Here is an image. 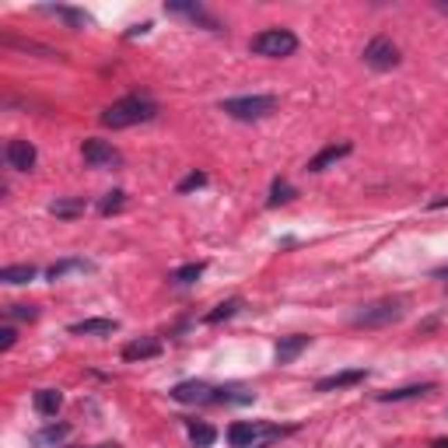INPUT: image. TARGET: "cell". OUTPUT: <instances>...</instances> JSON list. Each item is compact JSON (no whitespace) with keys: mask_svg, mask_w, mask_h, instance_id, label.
Returning <instances> with one entry per match:
<instances>
[{"mask_svg":"<svg viewBox=\"0 0 448 448\" xmlns=\"http://www.w3.org/2000/svg\"><path fill=\"white\" fill-rule=\"evenodd\" d=\"M221 112H228L232 120H242V123H256V120H266L270 112H277V95L224 98V102H221Z\"/></svg>","mask_w":448,"mask_h":448,"instance_id":"cell-2","label":"cell"},{"mask_svg":"<svg viewBox=\"0 0 448 448\" xmlns=\"http://www.w3.org/2000/svg\"><path fill=\"white\" fill-rule=\"evenodd\" d=\"M4 158H8V165L15 168V172H32L35 161H39V151H35V144H28V140L15 137V140H8Z\"/></svg>","mask_w":448,"mask_h":448,"instance_id":"cell-8","label":"cell"},{"mask_svg":"<svg viewBox=\"0 0 448 448\" xmlns=\"http://www.w3.org/2000/svg\"><path fill=\"white\" fill-rule=\"evenodd\" d=\"M277 434H280V427H273V424L239 420V424L228 427V445H232V448H252L256 441H263V438H277Z\"/></svg>","mask_w":448,"mask_h":448,"instance_id":"cell-6","label":"cell"},{"mask_svg":"<svg viewBox=\"0 0 448 448\" xmlns=\"http://www.w3.org/2000/svg\"><path fill=\"white\" fill-rule=\"evenodd\" d=\"M434 448H448V441H445V438H441V441H434Z\"/></svg>","mask_w":448,"mask_h":448,"instance_id":"cell-35","label":"cell"},{"mask_svg":"<svg viewBox=\"0 0 448 448\" xmlns=\"http://www.w3.org/2000/svg\"><path fill=\"white\" fill-rule=\"evenodd\" d=\"M214 396H217V389H210L207 382H196V378L179 382L172 389V400L176 403H214Z\"/></svg>","mask_w":448,"mask_h":448,"instance_id":"cell-10","label":"cell"},{"mask_svg":"<svg viewBox=\"0 0 448 448\" xmlns=\"http://www.w3.org/2000/svg\"><path fill=\"white\" fill-rule=\"evenodd\" d=\"M81 154H84V165L88 168H116L120 161H123V154L112 147L109 140H84V147H81Z\"/></svg>","mask_w":448,"mask_h":448,"instance_id":"cell-7","label":"cell"},{"mask_svg":"<svg viewBox=\"0 0 448 448\" xmlns=\"http://www.w3.org/2000/svg\"><path fill=\"white\" fill-rule=\"evenodd\" d=\"M84 210H88L84 196H64V200H53V203H49V214H53V217H64V221L81 217Z\"/></svg>","mask_w":448,"mask_h":448,"instance_id":"cell-18","label":"cell"},{"mask_svg":"<svg viewBox=\"0 0 448 448\" xmlns=\"http://www.w3.org/2000/svg\"><path fill=\"white\" fill-rule=\"evenodd\" d=\"M0 280L4 284H28V280H35V266H28V263H21V266H4L0 270Z\"/></svg>","mask_w":448,"mask_h":448,"instance_id":"cell-21","label":"cell"},{"mask_svg":"<svg viewBox=\"0 0 448 448\" xmlns=\"http://www.w3.org/2000/svg\"><path fill=\"white\" fill-rule=\"evenodd\" d=\"M165 11H168V15H183V18H189V21L210 28V32H221V21H217L214 15H207L203 4H193V0H168Z\"/></svg>","mask_w":448,"mask_h":448,"instance_id":"cell-9","label":"cell"},{"mask_svg":"<svg viewBox=\"0 0 448 448\" xmlns=\"http://www.w3.org/2000/svg\"><path fill=\"white\" fill-rule=\"evenodd\" d=\"M295 200V186L284 183V179H277L273 189H270V207H280V203H291Z\"/></svg>","mask_w":448,"mask_h":448,"instance_id":"cell-26","label":"cell"},{"mask_svg":"<svg viewBox=\"0 0 448 448\" xmlns=\"http://www.w3.org/2000/svg\"><path fill=\"white\" fill-rule=\"evenodd\" d=\"M15 340H18V333H15L11 326L0 329V351H11V347H15Z\"/></svg>","mask_w":448,"mask_h":448,"instance_id":"cell-31","label":"cell"},{"mask_svg":"<svg viewBox=\"0 0 448 448\" xmlns=\"http://www.w3.org/2000/svg\"><path fill=\"white\" fill-rule=\"evenodd\" d=\"M438 11H441V15L448 18V0H438Z\"/></svg>","mask_w":448,"mask_h":448,"instance_id":"cell-32","label":"cell"},{"mask_svg":"<svg viewBox=\"0 0 448 448\" xmlns=\"http://www.w3.org/2000/svg\"><path fill=\"white\" fill-rule=\"evenodd\" d=\"M200 186H207V172H189V176L179 183V193H193V189H200Z\"/></svg>","mask_w":448,"mask_h":448,"instance_id":"cell-30","label":"cell"},{"mask_svg":"<svg viewBox=\"0 0 448 448\" xmlns=\"http://www.w3.org/2000/svg\"><path fill=\"white\" fill-rule=\"evenodd\" d=\"M445 277H448V270H445Z\"/></svg>","mask_w":448,"mask_h":448,"instance_id":"cell-36","label":"cell"},{"mask_svg":"<svg viewBox=\"0 0 448 448\" xmlns=\"http://www.w3.org/2000/svg\"><path fill=\"white\" fill-rule=\"evenodd\" d=\"M95 448H120V445H112V441H105V445H95Z\"/></svg>","mask_w":448,"mask_h":448,"instance_id":"cell-34","label":"cell"},{"mask_svg":"<svg viewBox=\"0 0 448 448\" xmlns=\"http://www.w3.org/2000/svg\"><path fill=\"white\" fill-rule=\"evenodd\" d=\"M8 315H11V319H21V322H35V319H39V308H35V305H11Z\"/></svg>","mask_w":448,"mask_h":448,"instance_id":"cell-29","label":"cell"},{"mask_svg":"<svg viewBox=\"0 0 448 448\" xmlns=\"http://www.w3.org/2000/svg\"><path fill=\"white\" fill-rule=\"evenodd\" d=\"M200 277H203V263H186V266H179L172 273L176 284H193V280H200Z\"/></svg>","mask_w":448,"mask_h":448,"instance_id":"cell-28","label":"cell"},{"mask_svg":"<svg viewBox=\"0 0 448 448\" xmlns=\"http://www.w3.org/2000/svg\"><path fill=\"white\" fill-rule=\"evenodd\" d=\"M403 319V298H382L368 308H361L354 315V326L357 329H378V326H392Z\"/></svg>","mask_w":448,"mask_h":448,"instance_id":"cell-4","label":"cell"},{"mask_svg":"<svg viewBox=\"0 0 448 448\" xmlns=\"http://www.w3.org/2000/svg\"><path fill=\"white\" fill-rule=\"evenodd\" d=\"M431 207H434V210H441V207H448V196H445V200H434Z\"/></svg>","mask_w":448,"mask_h":448,"instance_id":"cell-33","label":"cell"},{"mask_svg":"<svg viewBox=\"0 0 448 448\" xmlns=\"http://www.w3.org/2000/svg\"><path fill=\"white\" fill-rule=\"evenodd\" d=\"M364 64L371 71H392L400 67V46L392 42L389 35H375L368 46H364Z\"/></svg>","mask_w":448,"mask_h":448,"instance_id":"cell-5","label":"cell"},{"mask_svg":"<svg viewBox=\"0 0 448 448\" xmlns=\"http://www.w3.org/2000/svg\"><path fill=\"white\" fill-rule=\"evenodd\" d=\"M32 407H35V413H42V417H56V410L64 407V392H60V389H39L35 396H32Z\"/></svg>","mask_w":448,"mask_h":448,"instance_id":"cell-17","label":"cell"},{"mask_svg":"<svg viewBox=\"0 0 448 448\" xmlns=\"http://www.w3.org/2000/svg\"><path fill=\"white\" fill-rule=\"evenodd\" d=\"M249 49L256 56H270V60H280V56H291L298 49V35L291 28H263L252 35Z\"/></svg>","mask_w":448,"mask_h":448,"instance_id":"cell-3","label":"cell"},{"mask_svg":"<svg viewBox=\"0 0 448 448\" xmlns=\"http://www.w3.org/2000/svg\"><path fill=\"white\" fill-rule=\"evenodd\" d=\"M186 427H189V441H193L196 448H210V445L217 441V431H214L210 424H203V420H189Z\"/></svg>","mask_w":448,"mask_h":448,"instance_id":"cell-20","label":"cell"},{"mask_svg":"<svg viewBox=\"0 0 448 448\" xmlns=\"http://www.w3.org/2000/svg\"><path fill=\"white\" fill-rule=\"evenodd\" d=\"M364 378H368V371H364V368H354V371H336V375L319 378V382H315V392H336V389L357 385V382H364Z\"/></svg>","mask_w":448,"mask_h":448,"instance_id":"cell-13","label":"cell"},{"mask_svg":"<svg viewBox=\"0 0 448 448\" xmlns=\"http://www.w3.org/2000/svg\"><path fill=\"white\" fill-rule=\"evenodd\" d=\"M116 329H120L116 319H81V322H71L74 336H109V333H116Z\"/></svg>","mask_w":448,"mask_h":448,"instance_id":"cell-16","label":"cell"},{"mask_svg":"<svg viewBox=\"0 0 448 448\" xmlns=\"http://www.w3.org/2000/svg\"><path fill=\"white\" fill-rule=\"evenodd\" d=\"M71 434V424H49V427H42V431H35V445H56V441H64Z\"/></svg>","mask_w":448,"mask_h":448,"instance_id":"cell-23","label":"cell"},{"mask_svg":"<svg viewBox=\"0 0 448 448\" xmlns=\"http://www.w3.org/2000/svg\"><path fill=\"white\" fill-rule=\"evenodd\" d=\"M71 270H91V263H84V259H60V263H53V266L46 270V277H49V280H64Z\"/></svg>","mask_w":448,"mask_h":448,"instance_id":"cell-25","label":"cell"},{"mask_svg":"<svg viewBox=\"0 0 448 448\" xmlns=\"http://www.w3.org/2000/svg\"><path fill=\"white\" fill-rule=\"evenodd\" d=\"M239 308H242V298H228V301H221L214 312H207L203 322H207V326H217V322H224V319H232Z\"/></svg>","mask_w":448,"mask_h":448,"instance_id":"cell-22","label":"cell"},{"mask_svg":"<svg viewBox=\"0 0 448 448\" xmlns=\"http://www.w3.org/2000/svg\"><path fill=\"white\" fill-rule=\"evenodd\" d=\"M154 116H158V102L154 98H147V95H127V98L112 102L102 112V127L127 130V127H137V123H151Z\"/></svg>","mask_w":448,"mask_h":448,"instance_id":"cell-1","label":"cell"},{"mask_svg":"<svg viewBox=\"0 0 448 448\" xmlns=\"http://www.w3.org/2000/svg\"><path fill=\"white\" fill-rule=\"evenodd\" d=\"M0 42H4L8 49H21V53H39L42 60H56V56H60L56 49H49V46H39V42H32V39H15V35H4Z\"/></svg>","mask_w":448,"mask_h":448,"instance_id":"cell-19","label":"cell"},{"mask_svg":"<svg viewBox=\"0 0 448 448\" xmlns=\"http://www.w3.org/2000/svg\"><path fill=\"white\" fill-rule=\"evenodd\" d=\"M46 15H56V18H64L71 28H84L88 25V15L84 11H77V8H60V4H56V8H42Z\"/></svg>","mask_w":448,"mask_h":448,"instance_id":"cell-24","label":"cell"},{"mask_svg":"<svg viewBox=\"0 0 448 448\" xmlns=\"http://www.w3.org/2000/svg\"><path fill=\"white\" fill-rule=\"evenodd\" d=\"M434 392V382H420V385H403V389H389V392H378V403H403V400H420Z\"/></svg>","mask_w":448,"mask_h":448,"instance_id":"cell-15","label":"cell"},{"mask_svg":"<svg viewBox=\"0 0 448 448\" xmlns=\"http://www.w3.org/2000/svg\"><path fill=\"white\" fill-rule=\"evenodd\" d=\"M354 151V144L351 140H344V144H329V147H322L312 161H308V172H326V168L329 165H336V161H340V158H347Z\"/></svg>","mask_w":448,"mask_h":448,"instance_id":"cell-12","label":"cell"},{"mask_svg":"<svg viewBox=\"0 0 448 448\" xmlns=\"http://www.w3.org/2000/svg\"><path fill=\"white\" fill-rule=\"evenodd\" d=\"M123 207H127V193H123V189H112V193H105V200L98 203V210H102L105 217H109V214H120Z\"/></svg>","mask_w":448,"mask_h":448,"instance_id":"cell-27","label":"cell"},{"mask_svg":"<svg viewBox=\"0 0 448 448\" xmlns=\"http://www.w3.org/2000/svg\"><path fill=\"white\" fill-rule=\"evenodd\" d=\"M312 344V336H305V333H295V336H280L277 340V347H273V357H277V364H291L305 347Z\"/></svg>","mask_w":448,"mask_h":448,"instance_id":"cell-11","label":"cell"},{"mask_svg":"<svg viewBox=\"0 0 448 448\" xmlns=\"http://www.w3.org/2000/svg\"><path fill=\"white\" fill-rule=\"evenodd\" d=\"M161 351L165 347H161L158 336H140V340H133V344L123 347V361H147V357H158Z\"/></svg>","mask_w":448,"mask_h":448,"instance_id":"cell-14","label":"cell"}]
</instances>
